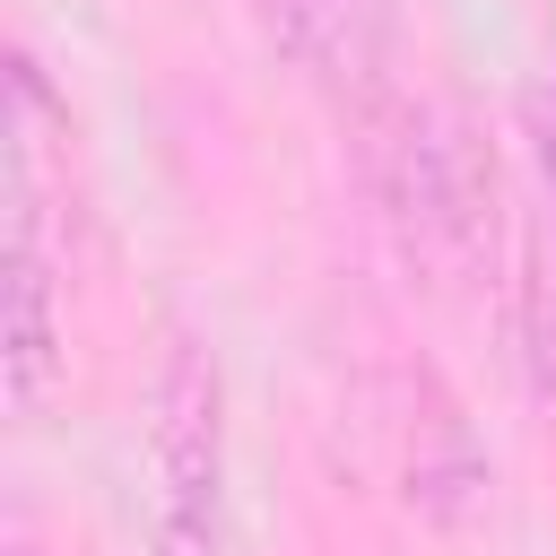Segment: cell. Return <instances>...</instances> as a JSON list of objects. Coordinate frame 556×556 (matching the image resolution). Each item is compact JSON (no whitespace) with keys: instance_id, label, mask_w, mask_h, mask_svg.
Returning a JSON list of instances; mask_svg holds the SVG:
<instances>
[{"instance_id":"obj_2","label":"cell","mask_w":556,"mask_h":556,"mask_svg":"<svg viewBox=\"0 0 556 556\" xmlns=\"http://www.w3.org/2000/svg\"><path fill=\"white\" fill-rule=\"evenodd\" d=\"M486 156L469 139V122L452 104H400L391 148H382V200L391 226L408 243V261L426 269H469L486 243Z\"/></svg>"},{"instance_id":"obj_5","label":"cell","mask_w":556,"mask_h":556,"mask_svg":"<svg viewBox=\"0 0 556 556\" xmlns=\"http://www.w3.org/2000/svg\"><path fill=\"white\" fill-rule=\"evenodd\" d=\"M521 356H530V391L556 400V217L521 252Z\"/></svg>"},{"instance_id":"obj_1","label":"cell","mask_w":556,"mask_h":556,"mask_svg":"<svg viewBox=\"0 0 556 556\" xmlns=\"http://www.w3.org/2000/svg\"><path fill=\"white\" fill-rule=\"evenodd\" d=\"M156 513L139 556H226V391L200 339H174L156 365Z\"/></svg>"},{"instance_id":"obj_6","label":"cell","mask_w":556,"mask_h":556,"mask_svg":"<svg viewBox=\"0 0 556 556\" xmlns=\"http://www.w3.org/2000/svg\"><path fill=\"white\" fill-rule=\"evenodd\" d=\"M0 556H43V539H35L26 513H9V547H0Z\"/></svg>"},{"instance_id":"obj_4","label":"cell","mask_w":556,"mask_h":556,"mask_svg":"<svg viewBox=\"0 0 556 556\" xmlns=\"http://www.w3.org/2000/svg\"><path fill=\"white\" fill-rule=\"evenodd\" d=\"M278 43L339 96H365L391 52V0H269Z\"/></svg>"},{"instance_id":"obj_3","label":"cell","mask_w":556,"mask_h":556,"mask_svg":"<svg viewBox=\"0 0 556 556\" xmlns=\"http://www.w3.org/2000/svg\"><path fill=\"white\" fill-rule=\"evenodd\" d=\"M35 130H9V330H0V391L9 417H35L61 382V252L52 208L35 182Z\"/></svg>"}]
</instances>
